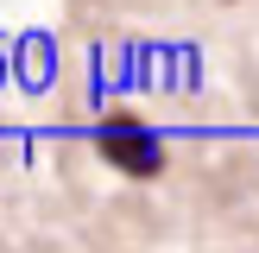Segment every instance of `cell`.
I'll list each match as a JSON object with an SVG mask.
<instances>
[{
	"label": "cell",
	"mask_w": 259,
	"mask_h": 253,
	"mask_svg": "<svg viewBox=\"0 0 259 253\" xmlns=\"http://www.w3.org/2000/svg\"><path fill=\"white\" fill-rule=\"evenodd\" d=\"M95 152H101L120 177H158V171H164L158 133H152L146 120H133V114H108V120L95 126Z\"/></svg>",
	"instance_id": "obj_1"
}]
</instances>
